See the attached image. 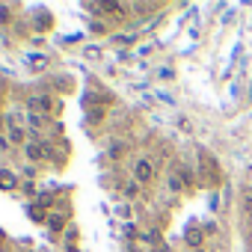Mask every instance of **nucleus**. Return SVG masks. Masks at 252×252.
Wrapping results in <instances>:
<instances>
[{
	"instance_id": "obj_1",
	"label": "nucleus",
	"mask_w": 252,
	"mask_h": 252,
	"mask_svg": "<svg viewBox=\"0 0 252 252\" xmlns=\"http://www.w3.org/2000/svg\"><path fill=\"white\" fill-rule=\"evenodd\" d=\"M155 175H158V169H155L152 158H137V163H134V181H140L146 187V184L155 181Z\"/></svg>"
},
{
	"instance_id": "obj_2",
	"label": "nucleus",
	"mask_w": 252,
	"mask_h": 252,
	"mask_svg": "<svg viewBox=\"0 0 252 252\" xmlns=\"http://www.w3.org/2000/svg\"><path fill=\"white\" fill-rule=\"evenodd\" d=\"M6 137H9V143L12 146H27V137H24V128H21V125L15 122V119H6Z\"/></svg>"
},
{
	"instance_id": "obj_3",
	"label": "nucleus",
	"mask_w": 252,
	"mask_h": 252,
	"mask_svg": "<svg viewBox=\"0 0 252 252\" xmlns=\"http://www.w3.org/2000/svg\"><path fill=\"white\" fill-rule=\"evenodd\" d=\"M24 158H27L30 163H42V160H45V149H42V143H39V140H27V146H24Z\"/></svg>"
},
{
	"instance_id": "obj_4",
	"label": "nucleus",
	"mask_w": 252,
	"mask_h": 252,
	"mask_svg": "<svg viewBox=\"0 0 252 252\" xmlns=\"http://www.w3.org/2000/svg\"><path fill=\"white\" fill-rule=\"evenodd\" d=\"M21 187V181H18V175L12 172V169H0V190L3 193H12V190H18Z\"/></svg>"
},
{
	"instance_id": "obj_5",
	"label": "nucleus",
	"mask_w": 252,
	"mask_h": 252,
	"mask_svg": "<svg viewBox=\"0 0 252 252\" xmlns=\"http://www.w3.org/2000/svg\"><path fill=\"white\" fill-rule=\"evenodd\" d=\"M184 243H187V246H196V249H202V243H205V228H199V225H190V228L184 231Z\"/></svg>"
},
{
	"instance_id": "obj_6",
	"label": "nucleus",
	"mask_w": 252,
	"mask_h": 252,
	"mask_svg": "<svg viewBox=\"0 0 252 252\" xmlns=\"http://www.w3.org/2000/svg\"><path fill=\"white\" fill-rule=\"evenodd\" d=\"M65 222H68V220H65V214H63V211H51V214H48V220H45V225H48L51 231H65Z\"/></svg>"
},
{
	"instance_id": "obj_7",
	"label": "nucleus",
	"mask_w": 252,
	"mask_h": 252,
	"mask_svg": "<svg viewBox=\"0 0 252 252\" xmlns=\"http://www.w3.org/2000/svg\"><path fill=\"white\" fill-rule=\"evenodd\" d=\"M27 214H30V220H36V222H45V220H48V211H45V208H42L36 199L27 205Z\"/></svg>"
},
{
	"instance_id": "obj_8",
	"label": "nucleus",
	"mask_w": 252,
	"mask_h": 252,
	"mask_svg": "<svg viewBox=\"0 0 252 252\" xmlns=\"http://www.w3.org/2000/svg\"><path fill=\"white\" fill-rule=\"evenodd\" d=\"M45 122H48V116H42V113H30V116H27V125H30L33 134H36L39 128H45Z\"/></svg>"
},
{
	"instance_id": "obj_9",
	"label": "nucleus",
	"mask_w": 252,
	"mask_h": 252,
	"mask_svg": "<svg viewBox=\"0 0 252 252\" xmlns=\"http://www.w3.org/2000/svg\"><path fill=\"white\" fill-rule=\"evenodd\" d=\"M140 190H143V184H140V181H134V178H131L128 184H125V187H122V193L128 196V199H137V196H140Z\"/></svg>"
},
{
	"instance_id": "obj_10",
	"label": "nucleus",
	"mask_w": 252,
	"mask_h": 252,
	"mask_svg": "<svg viewBox=\"0 0 252 252\" xmlns=\"http://www.w3.org/2000/svg\"><path fill=\"white\" fill-rule=\"evenodd\" d=\"M27 63H30L33 68H45V65H48V57H45V54H30Z\"/></svg>"
},
{
	"instance_id": "obj_11",
	"label": "nucleus",
	"mask_w": 252,
	"mask_h": 252,
	"mask_svg": "<svg viewBox=\"0 0 252 252\" xmlns=\"http://www.w3.org/2000/svg\"><path fill=\"white\" fill-rule=\"evenodd\" d=\"M9 21H12V6L0 3V24H9Z\"/></svg>"
},
{
	"instance_id": "obj_12",
	"label": "nucleus",
	"mask_w": 252,
	"mask_h": 252,
	"mask_svg": "<svg viewBox=\"0 0 252 252\" xmlns=\"http://www.w3.org/2000/svg\"><path fill=\"white\" fill-rule=\"evenodd\" d=\"M125 149H128L125 143H116V146L110 149V158H113V160H119V155H125Z\"/></svg>"
},
{
	"instance_id": "obj_13",
	"label": "nucleus",
	"mask_w": 252,
	"mask_h": 252,
	"mask_svg": "<svg viewBox=\"0 0 252 252\" xmlns=\"http://www.w3.org/2000/svg\"><path fill=\"white\" fill-rule=\"evenodd\" d=\"M86 119H89V122H101V119H104V110H101V107H92Z\"/></svg>"
},
{
	"instance_id": "obj_14",
	"label": "nucleus",
	"mask_w": 252,
	"mask_h": 252,
	"mask_svg": "<svg viewBox=\"0 0 252 252\" xmlns=\"http://www.w3.org/2000/svg\"><path fill=\"white\" fill-rule=\"evenodd\" d=\"M181 181H184V187H193V172L190 169H181Z\"/></svg>"
},
{
	"instance_id": "obj_15",
	"label": "nucleus",
	"mask_w": 252,
	"mask_h": 252,
	"mask_svg": "<svg viewBox=\"0 0 252 252\" xmlns=\"http://www.w3.org/2000/svg\"><path fill=\"white\" fill-rule=\"evenodd\" d=\"M21 190H24V193H27V196H33V193H36V184H33V181H30V178H27V181H24V184H21Z\"/></svg>"
},
{
	"instance_id": "obj_16",
	"label": "nucleus",
	"mask_w": 252,
	"mask_h": 252,
	"mask_svg": "<svg viewBox=\"0 0 252 252\" xmlns=\"http://www.w3.org/2000/svg\"><path fill=\"white\" fill-rule=\"evenodd\" d=\"M36 27H51V18H48V12H42V18H36Z\"/></svg>"
},
{
	"instance_id": "obj_17",
	"label": "nucleus",
	"mask_w": 252,
	"mask_h": 252,
	"mask_svg": "<svg viewBox=\"0 0 252 252\" xmlns=\"http://www.w3.org/2000/svg\"><path fill=\"white\" fill-rule=\"evenodd\" d=\"M86 57H89V60H98V57H101V51H98V48H86Z\"/></svg>"
},
{
	"instance_id": "obj_18",
	"label": "nucleus",
	"mask_w": 252,
	"mask_h": 252,
	"mask_svg": "<svg viewBox=\"0 0 252 252\" xmlns=\"http://www.w3.org/2000/svg\"><path fill=\"white\" fill-rule=\"evenodd\" d=\"M92 33H107V27H104L101 21H95V24H92Z\"/></svg>"
},
{
	"instance_id": "obj_19",
	"label": "nucleus",
	"mask_w": 252,
	"mask_h": 252,
	"mask_svg": "<svg viewBox=\"0 0 252 252\" xmlns=\"http://www.w3.org/2000/svg\"><path fill=\"white\" fill-rule=\"evenodd\" d=\"M0 110H3V107H0Z\"/></svg>"
}]
</instances>
